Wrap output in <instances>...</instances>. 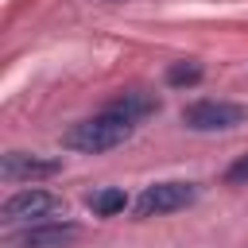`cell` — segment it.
<instances>
[{
	"instance_id": "6da1fadb",
	"label": "cell",
	"mask_w": 248,
	"mask_h": 248,
	"mask_svg": "<svg viewBox=\"0 0 248 248\" xmlns=\"http://www.w3.org/2000/svg\"><path fill=\"white\" fill-rule=\"evenodd\" d=\"M132 136H136V120H128L124 112L105 105L101 112H93V116L78 120L74 128H66L62 132V147L81 151V155H101V151H112V147L128 143Z\"/></svg>"
},
{
	"instance_id": "ba28073f",
	"label": "cell",
	"mask_w": 248,
	"mask_h": 248,
	"mask_svg": "<svg viewBox=\"0 0 248 248\" xmlns=\"http://www.w3.org/2000/svg\"><path fill=\"white\" fill-rule=\"evenodd\" d=\"M85 205L93 209V217H116V213L128 209V194L120 186H101V190H93L85 198Z\"/></svg>"
},
{
	"instance_id": "5b68a950",
	"label": "cell",
	"mask_w": 248,
	"mask_h": 248,
	"mask_svg": "<svg viewBox=\"0 0 248 248\" xmlns=\"http://www.w3.org/2000/svg\"><path fill=\"white\" fill-rule=\"evenodd\" d=\"M81 236L74 221H39L23 232H8V248H70Z\"/></svg>"
},
{
	"instance_id": "9c48e42d",
	"label": "cell",
	"mask_w": 248,
	"mask_h": 248,
	"mask_svg": "<svg viewBox=\"0 0 248 248\" xmlns=\"http://www.w3.org/2000/svg\"><path fill=\"white\" fill-rule=\"evenodd\" d=\"M202 78H205V70H202V62H194V58H178V62L167 66V85H170V89H194Z\"/></svg>"
},
{
	"instance_id": "277c9868",
	"label": "cell",
	"mask_w": 248,
	"mask_h": 248,
	"mask_svg": "<svg viewBox=\"0 0 248 248\" xmlns=\"http://www.w3.org/2000/svg\"><path fill=\"white\" fill-rule=\"evenodd\" d=\"M244 120H248V108L236 105V101H213V97H205V101H190L182 108V124L190 132H229V128L244 124Z\"/></svg>"
},
{
	"instance_id": "52a82bcc",
	"label": "cell",
	"mask_w": 248,
	"mask_h": 248,
	"mask_svg": "<svg viewBox=\"0 0 248 248\" xmlns=\"http://www.w3.org/2000/svg\"><path fill=\"white\" fill-rule=\"evenodd\" d=\"M108 108H116V112H124L128 120H147V116H155L159 108H163V101L151 93V89H124V93H116L112 101H108Z\"/></svg>"
},
{
	"instance_id": "7a4b0ae2",
	"label": "cell",
	"mask_w": 248,
	"mask_h": 248,
	"mask_svg": "<svg viewBox=\"0 0 248 248\" xmlns=\"http://www.w3.org/2000/svg\"><path fill=\"white\" fill-rule=\"evenodd\" d=\"M58 213H66V202L43 186H31V190H16L4 205H0V217L4 225H39V221H54Z\"/></svg>"
},
{
	"instance_id": "3957f363",
	"label": "cell",
	"mask_w": 248,
	"mask_h": 248,
	"mask_svg": "<svg viewBox=\"0 0 248 248\" xmlns=\"http://www.w3.org/2000/svg\"><path fill=\"white\" fill-rule=\"evenodd\" d=\"M198 202V182H182V178H167V182H151L143 186V194L136 198V217H167L178 213L186 205Z\"/></svg>"
},
{
	"instance_id": "8992f818",
	"label": "cell",
	"mask_w": 248,
	"mask_h": 248,
	"mask_svg": "<svg viewBox=\"0 0 248 248\" xmlns=\"http://www.w3.org/2000/svg\"><path fill=\"white\" fill-rule=\"evenodd\" d=\"M58 170H62L58 159L27 155V151H8V155H0V178H4V182H39V178H54Z\"/></svg>"
},
{
	"instance_id": "30bf717a",
	"label": "cell",
	"mask_w": 248,
	"mask_h": 248,
	"mask_svg": "<svg viewBox=\"0 0 248 248\" xmlns=\"http://www.w3.org/2000/svg\"><path fill=\"white\" fill-rule=\"evenodd\" d=\"M225 182L229 186H240V182H248V155H240L229 170H225Z\"/></svg>"
}]
</instances>
